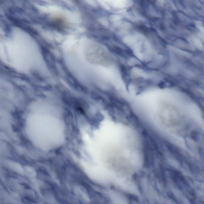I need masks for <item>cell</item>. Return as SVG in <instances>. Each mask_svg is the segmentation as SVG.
<instances>
[{"instance_id":"cell-1","label":"cell","mask_w":204,"mask_h":204,"mask_svg":"<svg viewBox=\"0 0 204 204\" xmlns=\"http://www.w3.org/2000/svg\"><path fill=\"white\" fill-rule=\"evenodd\" d=\"M159 116L163 124L167 127H176L182 121L180 112L176 107L171 104L164 103L161 105Z\"/></svg>"},{"instance_id":"cell-2","label":"cell","mask_w":204,"mask_h":204,"mask_svg":"<svg viewBox=\"0 0 204 204\" xmlns=\"http://www.w3.org/2000/svg\"><path fill=\"white\" fill-rule=\"evenodd\" d=\"M86 57L88 61L93 64L109 65L111 59L105 50L97 46H93L88 48L85 51Z\"/></svg>"}]
</instances>
